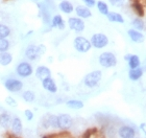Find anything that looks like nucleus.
<instances>
[{"instance_id": "21", "label": "nucleus", "mask_w": 146, "mask_h": 138, "mask_svg": "<svg viewBox=\"0 0 146 138\" xmlns=\"http://www.w3.org/2000/svg\"><path fill=\"white\" fill-rule=\"evenodd\" d=\"M13 61V55L9 51H3L0 52V65L2 66H7L12 63Z\"/></svg>"}, {"instance_id": "37", "label": "nucleus", "mask_w": 146, "mask_h": 138, "mask_svg": "<svg viewBox=\"0 0 146 138\" xmlns=\"http://www.w3.org/2000/svg\"><path fill=\"white\" fill-rule=\"evenodd\" d=\"M33 1H39V0H33Z\"/></svg>"}, {"instance_id": "11", "label": "nucleus", "mask_w": 146, "mask_h": 138, "mask_svg": "<svg viewBox=\"0 0 146 138\" xmlns=\"http://www.w3.org/2000/svg\"><path fill=\"white\" fill-rule=\"evenodd\" d=\"M119 136L121 138H135L136 136V131L134 128L129 126H123L121 127L118 131Z\"/></svg>"}, {"instance_id": "23", "label": "nucleus", "mask_w": 146, "mask_h": 138, "mask_svg": "<svg viewBox=\"0 0 146 138\" xmlns=\"http://www.w3.org/2000/svg\"><path fill=\"white\" fill-rule=\"evenodd\" d=\"M95 5L97 6V9L99 11V13H100L101 15H104L107 16L108 14H109V5H108L107 3L104 2V1H101V0H99V1H96V4Z\"/></svg>"}, {"instance_id": "36", "label": "nucleus", "mask_w": 146, "mask_h": 138, "mask_svg": "<svg viewBox=\"0 0 146 138\" xmlns=\"http://www.w3.org/2000/svg\"><path fill=\"white\" fill-rule=\"evenodd\" d=\"M129 57H131V55H125V60H126V61H127V60H128V58H129Z\"/></svg>"}, {"instance_id": "30", "label": "nucleus", "mask_w": 146, "mask_h": 138, "mask_svg": "<svg viewBox=\"0 0 146 138\" xmlns=\"http://www.w3.org/2000/svg\"><path fill=\"white\" fill-rule=\"evenodd\" d=\"M5 101L6 104L9 105V106H11V107H17V101H16L15 98H13L12 96H7V97L5 98Z\"/></svg>"}, {"instance_id": "7", "label": "nucleus", "mask_w": 146, "mask_h": 138, "mask_svg": "<svg viewBox=\"0 0 146 138\" xmlns=\"http://www.w3.org/2000/svg\"><path fill=\"white\" fill-rule=\"evenodd\" d=\"M73 120L69 114H61L58 116V128L63 130H68L72 127Z\"/></svg>"}, {"instance_id": "32", "label": "nucleus", "mask_w": 146, "mask_h": 138, "mask_svg": "<svg viewBox=\"0 0 146 138\" xmlns=\"http://www.w3.org/2000/svg\"><path fill=\"white\" fill-rule=\"evenodd\" d=\"M82 2L85 3V5L89 9H91L96 4V0H82Z\"/></svg>"}, {"instance_id": "17", "label": "nucleus", "mask_w": 146, "mask_h": 138, "mask_svg": "<svg viewBox=\"0 0 146 138\" xmlns=\"http://www.w3.org/2000/svg\"><path fill=\"white\" fill-rule=\"evenodd\" d=\"M12 123V117L7 112H3V113L0 114V126L4 128V129H7Z\"/></svg>"}, {"instance_id": "29", "label": "nucleus", "mask_w": 146, "mask_h": 138, "mask_svg": "<svg viewBox=\"0 0 146 138\" xmlns=\"http://www.w3.org/2000/svg\"><path fill=\"white\" fill-rule=\"evenodd\" d=\"M9 48V42L6 38H0V52L7 51Z\"/></svg>"}, {"instance_id": "33", "label": "nucleus", "mask_w": 146, "mask_h": 138, "mask_svg": "<svg viewBox=\"0 0 146 138\" xmlns=\"http://www.w3.org/2000/svg\"><path fill=\"white\" fill-rule=\"evenodd\" d=\"M24 114H25V117L27 118V120H31L34 118V113L31 110H25Z\"/></svg>"}, {"instance_id": "12", "label": "nucleus", "mask_w": 146, "mask_h": 138, "mask_svg": "<svg viewBox=\"0 0 146 138\" xmlns=\"http://www.w3.org/2000/svg\"><path fill=\"white\" fill-rule=\"evenodd\" d=\"M42 85H43V88H44L46 91L51 92V93H55V92L58 91L56 84H55V82L53 81V79H52L51 77H47V79H45V80H43Z\"/></svg>"}, {"instance_id": "38", "label": "nucleus", "mask_w": 146, "mask_h": 138, "mask_svg": "<svg viewBox=\"0 0 146 138\" xmlns=\"http://www.w3.org/2000/svg\"><path fill=\"white\" fill-rule=\"evenodd\" d=\"M44 138H48V137H44Z\"/></svg>"}, {"instance_id": "4", "label": "nucleus", "mask_w": 146, "mask_h": 138, "mask_svg": "<svg viewBox=\"0 0 146 138\" xmlns=\"http://www.w3.org/2000/svg\"><path fill=\"white\" fill-rule=\"evenodd\" d=\"M91 46L95 47V48H104L109 44V39L104 34H95L92 36L91 38Z\"/></svg>"}, {"instance_id": "15", "label": "nucleus", "mask_w": 146, "mask_h": 138, "mask_svg": "<svg viewBox=\"0 0 146 138\" xmlns=\"http://www.w3.org/2000/svg\"><path fill=\"white\" fill-rule=\"evenodd\" d=\"M58 9H61L63 13H65V14H71L74 11L73 4L70 1H68V0H62L61 3L58 4Z\"/></svg>"}, {"instance_id": "26", "label": "nucleus", "mask_w": 146, "mask_h": 138, "mask_svg": "<svg viewBox=\"0 0 146 138\" xmlns=\"http://www.w3.org/2000/svg\"><path fill=\"white\" fill-rule=\"evenodd\" d=\"M22 97L24 99L25 101H27V103H33V101L36 99V94H35L34 91H31V90H28V91H25L22 95Z\"/></svg>"}, {"instance_id": "20", "label": "nucleus", "mask_w": 146, "mask_h": 138, "mask_svg": "<svg viewBox=\"0 0 146 138\" xmlns=\"http://www.w3.org/2000/svg\"><path fill=\"white\" fill-rule=\"evenodd\" d=\"M108 20L110 22H115V23H124V19L122 17V15H120L119 13L116 12H109V14L107 15Z\"/></svg>"}, {"instance_id": "19", "label": "nucleus", "mask_w": 146, "mask_h": 138, "mask_svg": "<svg viewBox=\"0 0 146 138\" xmlns=\"http://www.w3.org/2000/svg\"><path fill=\"white\" fill-rule=\"evenodd\" d=\"M12 129H13V132L15 133V134H17V135H20L22 133V121L18 116L14 117L12 123Z\"/></svg>"}, {"instance_id": "5", "label": "nucleus", "mask_w": 146, "mask_h": 138, "mask_svg": "<svg viewBox=\"0 0 146 138\" xmlns=\"http://www.w3.org/2000/svg\"><path fill=\"white\" fill-rule=\"evenodd\" d=\"M17 73H18L19 77H31V74H33V67H31V65L27 62H21L20 64L17 66Z\"/></svg>"}, {"instance_id": "18", "label": "nucleus", "mask_w": 146, "mask_h": 138, "mask_svg": "<svg viewBox=\"0 0 146 138\" xmlns=\"http://www.w3.org/2000/svg\"><path fill=\"white\" fill-rule=\"evenodd\" d=\"M142 74H143V69L140 66L134 69H129L128 71V77H129V80L131 81H138L142 77Z\"/></svg>"}, {"instance_id": "1", "label": "nucleus", "mask_w": 146, "mask_h": 138, "mask_svg": "<svg viewBox=\"0 0 146 138\" xmlns=\"http://www.w3.org/2000/svg\"><path fill=\"white\" fill-rule=\"evenodd\" d=\"M102 79V73L100 70H94L88 73L84 79V83L88 88H95L97 87Z\"/></svg>"}, {"instance_id": "13", "label": "nucleus", "mask_w": 146, "mask_h": 138, "mask_svg": "<svg viewBox=\"0 0 146 138\" xmlns=\"http://www.w3.org/2000/svg\"><path fill=\"white\" fill-rule=\"evenodd\" d=\"M36 77L41 81L45 80L51 77V70L46 66H39L36 70Z\"/></svg>"}, {"instance_id": "16", "label": "nucleus", "mask_w": 146, "mask_h": 138, "mask_svg": "<svg viewBox=\"0 0 146 138\" xmlns=\"http://www.w3.org/2000/svg\"><path fill=\"white\" fill-rule=\"evenodd\" d=\"M52 27L58 28V29H64L65 28V21L61 15H54L51 20Z\"/></svg>"}, {"instance_id": "27", "label": "nucleus", "mask_w": 146, "mask_h": 138, "mask_svg": "<svg viewBox=\"0 0 146 138\" xmlns=\"http://www.w3.org/2000/svg\"><path fill=\"white\" fill-rule=\"evenodd\" d=\"M131 23H133V26L135 27V29H137V31H142V29H144V26H145L143 20L141 18L134 19Z\"/></svg>"}, {"instance_id": "14", "label": "nucleus", "mask_w": 146, "mask_h": 138, "mask_svg": "<svg viewBox=\"0 0 146 138\" xmlns=\"http://www.w3.org/2000/svg\"><path fill=\"white\" fill-rule=\"evenodd\" d=\"M43 126L44 128H58V116L56 115H48L47 118L43 119Z\"/></svg>"}, {"instance_id": "8", "label": "nucleus", "mask_w": 146, "mask_h": 138, "mask_svg": "<svg viewBox=\"0 0 146 138\" xmlns=\"http://www.w3.org/2000/svg\"><path fill=\"white\" fill-rule=\"evenodd\" d=\"M4 86L11 92H19L23 88V83L17 79H7L4 83Z\"/></svg>"}, {"instance_id": "10", "label": "nucleus", "mask_w": 146, "mask_h": 138, "mask_svg": "<svg viewBox=\"0 0 146 138\" xmlns=\"http://www.w3.org/2000/svg\"><path fill=\"white\" fill-rule=\"evenodd\" d=\"M75 13L77 17L80 19H88L92 16V12L91 9L87 7L86 5H78L75 7Z\"/></svg>"}, {"instance_id": "6", "label": "nucleus", "mask_w": 146, "mask_h": 138, "mask_svg": "<svg viewBox=\"0 0 146 138\" xmlns=\"http://www.w3.org/2000/svg\"><path fill=\"white\" fill-rule=\"evenodd\" d=\"M68 25H69L70 29L77 31V33H80L85 29V22L78 17H70L68 19Z\"/></svg>"}, {"instance_id": "39", "label": "nucleus", "mask_w": 146, "mask_h": 138, "mask_svg": "<svg viewBox=\"0 0 146 138\" xmlns=\"http://www.w3.org/2000/svg\"><path fill=\"white\" fill-rule=\"evenodd\" d=\"M61 1H62V0H61Z\"/></svg>"}, {"instance_id": "34", "label": "nucleus", "mask_w": 146, "mask_h": 138, "mask_svg": "<svg viewBox=\"0 0 146 138\" xmlns=\"http://www.w3.org/2000/svg\"><path fill=\"white\" fill-rule=\"evenodd\" d=\"M38 49H39L40 55H44V53H45V51H46V48H45V46H44V45H39V46H38Z\"/></svg>"}, {"instance_id": "3", "label": "nucleus", "mask_w": 146, "mask_h": 138, "mask_svg": "<svg viewBox=\"0 0 146 138\" xmlns=\"http://www.w3.org/2000/svg\"><path fill=\"white\" fill-rule=\"evenodd\" d=\"M74 47L75 49L77 50L78 52H82V53H85V52H88L90 49H91V43H90V41L85 37H82V36H78V37H76L74 39Z\"/></svg>"}, {"instance_id": "35", "label": "nucleus", "mask_w": 146, "mask_h": 138, "mask_svg": "<svg viewBox=\"0 0 146 138\" xmlns=\"http://www.w3.org/2000/svg\"><path fill=\"white\" fill-rule=\"evenodd\" d=\"M141 129H142V130H143V131H144V132H145V123H141Z\"/></svg>"}, {"instance_id": "9", "label": "nucleus", "mask_w": 146, "mask_h": 138, "mask_svg": "<svg viewBox=\"0 0 146 138\" xmlns=\"http://www.w3.org/2000/svg\"><path fill=\"white\" fill-rule=\"evenodd\" d=\"M25 55H26V58L31 60V61H36L39 57H41L39 53L38 46L35 45V44H31V45L27 46V48L25 50Z\"/></svg>"}, {"instance_id": "31", "label": "nucleus", "mask_w": 146, "mask_h": 138, "mask_svg": "<svg viewBox=\"0 0 146 138\" xmlns=\"http://www.w3.org/2000/svg\"><path fill=\"white\" fill-rule=\"evenodd\" d=\"M109 1L113 6H116V7H120L125 3V0H109Z\"/></svg>"}, {"instance_id": "24", "label": "nucleus", "mask_w": 146, "mask_h": 138, "mask_svg": "<svg viewBox=\"0 0 146 138\" xmlns=\"http://www.w3.org/2000/svg\"><path fill=\"white\" fill-rule=\"evenodd\" d=\"M127 63L128 66H129V69H134V68H137L140 66V59L136 55H131V57L127 60Z\"/></svg>"}, {"instance_id": "2", "label": "nucleus", "mask_w": 146, "mask_h": 138, "mask_svg": "<svg viewBox=\"0 0 146 138\" xmlns=\"http://www.w3.org/2000/svg\"><path fill=\"white\" fill-rule=\"evenodd\" d=\"M99 64L104 68L114 67L117 64V58L112 52H102L99 55Z\"/></svg>"}, {"instance_id": "25", "label": "nucleus", "mask_w": 146, "mask_h": 138, "mask_svg": "<svg viewBox=\"0 0 146 138\" xmlns=\"http://www.w3.org/2000/svg\"><path fill=\"white\" fill-rule=\"evenodd\" d=\"M67 107L71 108V109H74V110H78V109H82L84 108V103L82 101H77V99H71V101H68L66 103Z\"/></svg>"}, {"instance_id": "28", "label": "nucleus", "mask_w": 146, "mask_h": 138, "mask_svg": "<svg viewBox=\"0 0 146 138\" xmlns=\"http://www.w3.org/2000/svg\"><path fill=\"white\" fill-rule=\"evenodd\" d=\"M11 35V28L4 24H0V38H7Z\"/></svg>"}, {"instance_id": "22", "label": "nucleus", "mask_w": 146, "mask_h": 138, "mask_svg": "<svg viewBox=\"0 0 146 138\" xmlns=\"http://www.w3.org/2000/svg\"><path fill=\"white\" fill-rule=\"evenodd\" d=\"M127 34H128L129 39H131V41H134V42H140V41L143 39V35L141 34L140 31H137V29H135V28L129 29V31H127Z\"/></svg>"}]
</instances>
